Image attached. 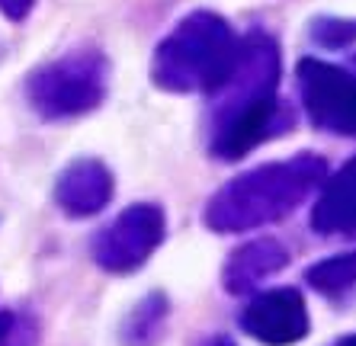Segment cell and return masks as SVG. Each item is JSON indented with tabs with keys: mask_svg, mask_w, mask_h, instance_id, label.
<instances>
[{
	"mask_svg": "<svg viewBox=\"0 0 356 346\" xmlns=\"http://www.w3.org/2000/svg\"><path fill=\"white\" fill-rule=\"evenodd\" d=\"M238 55L228 23L216 13H196L183 19L180 29L158 49V81L183 77V83L199 81L216 87L232 77Z\"/></svg>",
	"mask_w": 356,
	"mask_h": 346,
	"instance_id": "6da1fadb",
	"label": "cell"
},
{
	"mask_svg": "<svg viewBox=\"0 0 356 346\" xmlns=\"http://www.w3.org/2000/svg\"><path fill=\"white\" fill-rule=\"evenodd\" d=\"M298 83L312 119L331 132L356 135V77L334 65L308 58L298 65Z\"/></svg>",
	"mask_w": 356,
	"mask_h": 346,
	"instance_id": "3957f363",
	"label": "cell"
},
{
	"mask_svg": "<svg viewBox=\"0 0 356 346\" xmlns=\"http://www.w3.org/2000/svg\"><path fill=\"white\" fill-rule=\"evenodd\" d=\"M29 99L49 119L90 109L99 99V58L81 51L39 67L29 74Z\"/></svg>",
	"mask_w": 356,
	"mask_h": 346,
	"instance_id": "7a4b0ae2",
	"label": "cell"
},
{
	"mask_svg": "<svg viewBox=\"0 0 356 346\" xmlns=\"http://www.w3.org/2000/svg\"><path fill=\"white\" fill-rule=\"evenodd\" d=\"M90 170L93 167H83L77 164L74 170L65 173V180H61V202H65V208H71V212H90V208H97L99 196H93V183H90Z\"/></svg>",
	"mask_w": 356,
	"mask_h": 346,
	"instance_id": "277c9868",
	"label": "cell"
},
{
	"mask_svg": "<svg viewBox=\"0 0 356 346\" xmlns=\"http://www.w3.org/2000/svg\"><path fill=\"white\" fill-rule=\"evenodd\" d=\"M343 346H356V340H347V343H343Z\"/></svg>",
	"mask_w": 356,
	"mask_h": 346,
	"instance_id": "ba28073f",
	"label": "cell"
},
{
	"mask_svg": "<svg viewBox=\"0 0 356 346\" xmlns=\"http://www.w3.org/2000/svg\"><path fill=\"white\" fill-rule=\"evenodd\" d=\"M312 35H315L321 45L337 49V45H347V42L356 39V23H350V19H318Z\"/></svg>",
	"mask_w": 356,
	"mask_h": 346,
	"instance_id": "5b68a950",
	"label": "cell"
},
{
	"mask_svg": "<svg viewBox=\"0 0 356 346\" xmlns=\"http://www.w3.org/2000/svg\"><path fill=\"white\" fill-rule=\"evenodd\" d=\"M10 330V314H0V337Z\"/></svg>",
	"mask_w": 356,
	"mask_h": 346,
	"instance_id": "52a82bcc",
	"label": "cell"
},
{
	"mask_svg": "<svg viewBox=\"0 0 356 346\" xmlns=\"http://www.w3.org/2000/svg\"><path fill=\"white\" fill-rule=\"evenodd\" d=\"M33 3L35 0H0V13L7 19H13V23H19V19L33 10Z\"/></svg>",
	"mask_w": 356,
	"mask_h": 346,
	"instance_id": "8992f818",
	"label": "cell"
}]
</instances>
